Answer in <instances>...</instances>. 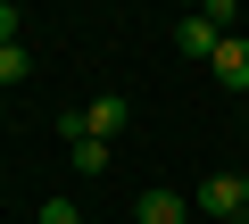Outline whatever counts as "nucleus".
I'll return each instance as SVG.
<instances>
[{
	"label": "nucleus",
	"mask_w": 249,
	"mask_h": 224,
	"mask_svg": "<svg viewBox=\"0 0 249 224\" xmlns=\"http://www.w3.org/2000/svg\"><path fill=\"white\" fill-rule=\"evenodd\" d=\"M191 207H208V216L241 224V216H249V191H241V174H208V183L191 191Z\"/></svg>",
	"instance_id": "nucleus-1"
},
{
	"label": "nucleus",
	"mask_w": 249,
	"mask_h": 224,
	"mask_svg": "<svg viewBox=\"0 0 249 224\" xmlns=\"http://www.w3.org/2000/svg\"><path fill=\"white\" fill-rule=\"evenodd\" d=\"M133 216H142V224H191V199L158 183V191H142V199H133Z\"/></svg>",
	"instance_id": "nucleus-2"
},
{
	"label": "nucleus",
	"mask_w": 249,
	"mask_h": 224,
	"mask_svg": "<svg viewBox=\"0 0 249 224\" xmlns=\"http://www.w3.org/2000/svg\"><path fill=\"white\" fill-rule=\"evenodd\" d=\"M208 67H216V83H224V91H249V42H241V34H224Z\"/></svg>",
	"instance_id": "nucleus-3"
},
{
	"label": "nucleus",
	"mask_w": 249,
	"mask_h": 224,
	"mask_svg": "<svg viewBox=\"0 0 249 224\" xmlns=\"http://www.w3.org/2000/svg\"><path fill=\"white\" fill-rule=\"evenodd\" d=\"M124 117H133V100H124V91H100V100L83 108V133H100V141H108V133H124Z\"/></svg>",
	"instance_id": "nucleus-4"
},
{
	"label": "nucleus",
	"mask_w": 249,
	"mask_h": 224,
	"mask_svg": "<svg viewBox=\"0 0 249 224\" xmlns=\"http://www.w3.org/2000/svg\"><path fill=\"white\" fill-rule=\"evenodd\" d=\"M216 42H224V34H216V25L199 17V9H191V17L175 25V50H183V58H216Z\"/></svg>",
	"instance_id": "nucleus-5"
},
{
	"label": "nucleus",
	"mask_w": 249,
	"mask_h": 224,
	"mask_svg": "<svg viewBox=\"0 0 249 224\" xmlns=\"http://www.w3.org/2000/svg\"><path fill=\"white\" fill-rule=\"evenodd\" d=\"M34 75V50L25 42H0V83H25Z\"/></svg>",
	"instance_id": "nucleus-6"
},
{
	"label": "nucleus",
	"mask_w": 249,
	"mask_h": 224,
	"mask_svg": "<svg viewBox=\"0 0 249 224\" xmlns=\"http://www.w3.org/2000/svg\"><path fill=\"white\" fill-rule=\"evenodd\" d=\"M75 166H83V174H108V141H100V133H75Z\"/></svg>",
	"instance_id": "nucleus-7"
},
{
	"label": "nucleus",
	"mask_w": 249,
	"mask_h": 224,
	"mask_svg": "<svg viewBox=\"0 0 249 224\" xmlns=\"http://www.w3.org/2000/svg\"><path fill=\"white\" fill-rule=\"evenodd\" d=\"M232 9H241V0H199V17H208L216 34H232Z\"/></svg>",
	"instance_id": "nucleus-8"
},
{
	"label": "nucleus",
	"mask_w": 249,
	"mask_h": 224,
	"mask_svg": "<svg viewBox=\"0 0 249 224\" xmlns=\"http://www.w3.org/2000/svg\"><path fill=\"white\" fill-rule=\"evenodd\" d=\"M34 224H83V216H75V199H42V216H34Z\"/></svg>",
	"instance_id": "nucleus-9"
},
{
	"label": "nucleus",
	"mask_w": 249,
	"mask_h": 224,
	"mask_svg": "<svg viewBox=\"0 0 249 224\" xmlns=\"http://www.w3.org/2000/svg\"><path fill=\"white\" fill-rule=\"evenodd\" d=\"M17 25H25V17H17V0H0V42H17Z\"/></svg>",
	"instance_id": "nucleus-10"
},
{
	"label": "nucleus",
	"mask_w": 249,
	"mask_h": 224,
	"mask_svg": "<svg viewBox=\"0 0 249 224\" xmlns=\"http://www.w3.org/2000/svg\"><path fill=\"white\" fill-rule=\"evenodd\" d=\"M241 191H249V174H241Z\"/></svg>",
	"instance_id": "nucleus-11"
},
{
	"label": "nucleus",
	"mask_w": 249,
	"mask_h": 224,
	"mask_svg": "<svg viewBox=\"0 0 249 224\" xmlns=\"http://www.w3.org/2000/svg\"><path fill=\"white\" fill-rule=\"evenodd\" d=\"M191 9H199V0H191Z\"/></svg>",
	"instance_id": "nucleus-12"
}]
</instances>
